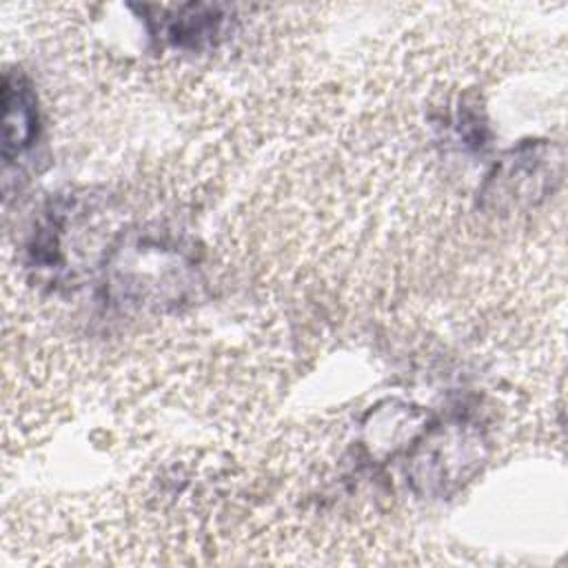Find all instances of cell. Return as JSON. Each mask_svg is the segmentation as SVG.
<instances>
[{
	"mask_svg": "<svg viewBox=\"0 0 568 568\" xmlns=\"http://www.w3.org/2000/svg\"><path fill=\"white\" fill-rule=\"evenodd\" d=\"M36 138V100L24 80L4 78V155L20 153Z\"/></svg>",
	"mask_w": 568,
	"mask_h": 568,
	"instance_id": "cell-1",
	"label": "cell"
}]
</instances>
